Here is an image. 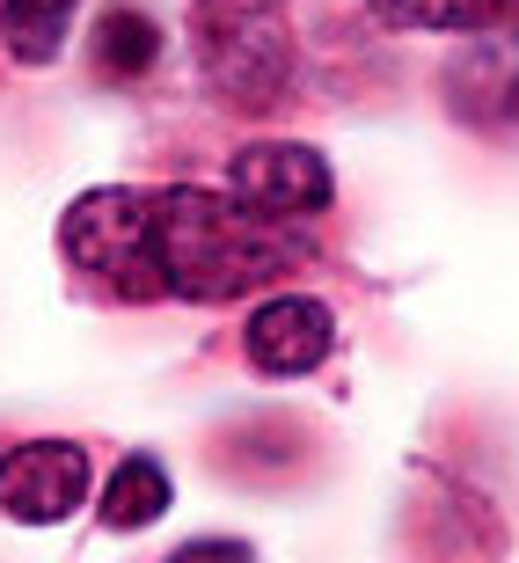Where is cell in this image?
I'll list each match as a JSON object with an SVG mask.
<instances>
[{
    "label": "cell",
    "instance_id": "6da1fadb",
    "mask_svg": "<svg viewBox=\"0 0 519 563\" xmlns=\"http://www.w3.org/2000/svg\"><path fill=\"white\" fill-rule=\"evenodd\" d=\"M300 264L286 220H264L220 190H154V278L176 300H234Z\"/></svg>",
    "mask_w": 519,
    "mask_h": 563
},
{
    "label": "cell",
    "instance_id": "7a4b0ae2",
    "mask_svg": "<svg viewBox=\"0 0 519 563\" xmlns=\"http://www.w3.org/2000/svg\"><path fill=\"white\" fill-rule=\"evenodd\" d=\"M198 66L220 103L234 110H270L292 81V15L286 0H198Z\"/></svg>",
    "mask_w": 519,
    "mask_h": 563
},
{
    "label": "cell",
    "instance_id": "3957f363",
    "mask_svg": "<svg viewBox=\"0 0 519 563\" xmlns=\"http://www.w3.org/2000/svg\"><path fill=\"white\" fill-rule=\"evenodd\" d=\"M59 250L118 292H162L154 278V190H81L59 220Z\"/></svg>",
    "mask_w": 519,
    "mask_h": 563
},
{
    "label": "cell",
    "instance_id": "277c9868",
    "mask_svg": "<svg viewBox=\"0 0 519 563\" xmlns=\"http://www.w3.org/2000/svg\"><path fill=\"white\" fill-rule=\"evenodd\" d=\"M228 190L250 212H264V220H314V212L330 206V162L314 146L264 140V146H242L234 154Z\"/></svg>",
    "mask_w": 519,
    "mask_h": 563
},
{
    "label": "cell",
    "instance_id": "5b68a950",
    "mask_svg": "<svg viewBox=\"0 0 519 563\" xmlns=\"http://www.w3.org/2000/svg\"><path fill=\"white\" fill-rule=\"evenodd\" d=\"M88 498V454L74 439H22L0 454V512L22 527H52Z\"/></svg>",
    "mask_w": 519,
    "mask_h": 563
},
{
    "label": "cell",
    "instance_id": "8992f818",
    "mask_svg": "<svg viewBox=\"0 0 519 563\" xmlns=\"http://www.w3.org/2000/svg\"><path fill=\"white\" fill-rule=\"evenodd\" d=\"M330 344H336V322L308 292H278L250 314V366H264V374H314L330 358Z\"/></svg>",
    "mask_w": 519,
    "mask_h": 563
},
{
    "label": "cell",
    "instance_id": "52a82bcc",
    "mask_svg": "<svg viewBox=\"0 0 519 563\" xmlns=\"http://www.w3.org/2000/svg\"><path fill=\"white\" fill-rule=\"evenodd\" d=\"M446 103H454L468 125H498V118H512L519 110V44L483 30V37L446 66Z\"/></svg>",
    "mask_w": 519,
    "mask_h": 563
},
{
    "label": "cell",
    "instance_id": "ba28073f",
    "mask_svg": "<svg viewBox=\"0 0 519 563\" xmlns=\"http://www.w3.org/2000/svg\"><path fill=\"white\" fill-rule=\"evenodd\" d=\"M168 512V468L154 454H132L110 468L103 483V527H118V534H132V527H154Z\"/></svg>",
    "mask_w": 519,
    "mask_h": 563
},
{
    "label": "cell",
    "instance_id": "9c48e42d",
    "mask_svg": "<svg viewBox=\"0 0 519 563\" xmlns=\"http://www.w3.org/2000/svg\"><path fill=\"white\" fill-rule=\"evenodd\" d=\"M154 59H162V30H154V15H140V8H110V15L96 22V74H103V81H140Z\"/></svg>",
    "mask_w": 519,
    "mask_h": 563
},
{
    "label": "cell",
    "instance_id": "30bf717a",
    "mask_svg": "<svg viewBox=\"0 0 519 563\" xmlns=\"http://www.w3.org/2000/svg\"><path fill=\"white\" fill-rule=\"evenodd\" d=\"M74 8L81 0H0V37H8V52L22 66H44V59H59Z\"/></svg>",
    "mask_w": 519,
    "mask_h": 563
},
{
    "label": "cell",
    "instance_id": "8fae6325",
    "mask_svg": "<svg viewBox=\"0 0 519 563\" xmlns=\"http://www.w3.org/2000/svg\"><path fill=\"white\" fill-rule=\"evenodd\" d=\"M374 15L388 30H454V37H483L498 30L505 0H374Z\"/></svg>",
    "mask_w": 519,
    "mask_h": 563
},
{
    "label": "cell",
    "instance_id": "7c38bea8",
    "mask_svg": "<svg viewBox=\"0 0 519 563\" xmlns=\"http://www.w3.org/2000/svg\"><path fill=\"white\" fill-rule=\"evenodd\" d=\"M168 563H250V542H220V534H206V542H184Z\"/></svg>",
    "mask_w": 519,
    "mask_h": 563
},
{
    "label": "cell",
    "instance_id": "4fadbf2b",
    "mask_svg": "<svg viewBox=\"0 0 519 563\" xmlns=\"http://www.w3.org/2000/svg\"><path fill=\"white\" fill-rule=\"evenodd\" d=\"M505 15H519V0H505Z\"/></svg>",
    "mask_w": 519,
    "mask_h": 563
}]
</instances>
